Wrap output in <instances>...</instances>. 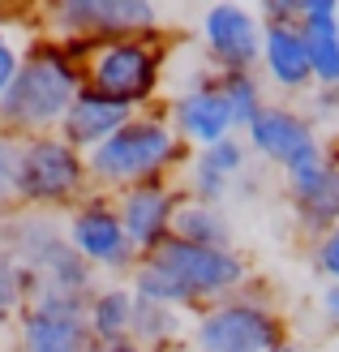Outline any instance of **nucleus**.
<instances>
[{
	"instance_id": "14",
	"label": "nucleus",
	"mask_w": 339,
	"mask_h": 352,
	"mask_svg": "<svg viewBox=\"0 0 339 352\" xmlns=\"http://www.w3.org/2000/svg\"><path fill=\"white\" fill-rule=\"evenodd\" d=\"M133 116H138L133 108H124V103H116V99H108V95H99L95 86H82L78 99H74V108L65 112V120H61L56 133H61L74 151L91 155L95 146L108 142L112 133H120Z\"/></svg>"
},
{
	"instance_id": "24",
	"label": "nucleus",
	"mask_w": 339,
	"mask_h": 352,
	"mask_svg": "<svg viewBox=\"0 0 339 352\" xmlns=\"http://www.w3.org/2000/svg\"><path fill=\"white\" fill-rule=\"evenodd\" d=\"M34 292H39V275L26 271V267H17V262L0 250V318L17 322L22 309L34 301Z\"/></svg>"
},
{
	"instance_id": "12",
	"label": "nucleus",
	"mask_w": 339,
	"mask_h": 352,
	"mask_svg": "<svg viewBox=\"0 0 339 352\" xmlns=\"http://www.w3.org/2000/svg\"><path fill=\"white\" fill-rule=\"evenodd\" d=\"M0 250H5L17 267H26L43 279L69 250H74V245H69V219L61 210L17 206L5 215V245H0Z\"/></svg>"
},
{
	"instance_id": "28",
	"label": "nucleus",
	"mask_w": 339,
	"mask_h": 352,
	"mask_svg": "<svg viewBox=\"0 0 339 352\" xmlns=\"http://www.w3.org/2000/svg\"><path fill=\"white\" fill-rule=\"evenodd\" d=\"M314 267L318 275H327V284H339V228L314 241Z\"/></svg>"
},
{
	"instance_id": "35",
	"label": "nucleus",
	"mask_w": 339,
	"mask_h": 352,
	"mask_svg": "<svg viewBox=\"0 0 339 352\" xmlns=\"http://www.w3.org/2000/svg\"><path fill=\"white\" fill-rule=\"evenodd\" d=\"M0 245H5V215H0Z\"/></svg>"
},
{
	"instance_id": "19",
	"label": "nucleus",
	"mask_w": 339,
	"mask_h": 352,
	"mask_svg": "<svg viewBox=\"0 0 339 352\" xmlns=\"http://www.w3.org/2000/svg\"><path fill=\"white\" fill-rule=\"evenodd\" d=\"M288 206H292V219L300 232H309L314 241L327 236L331 228H339V172L327 164V172L309 189L288 193Z\"/></svg>"
},
{
	"instance_id": "13",
	"label": "nucleus",
	"mask_w": 339,
	"mask_h": 352,
	"mask_svg": "<svg viewBox=\"0 0 339 352\" xmlns=\"http://www.w3.org/2000/svg\"><path fill=\"white\" fill-rule=\"evenodd\" d=\"M185 202V189L181 181H146V185H133V189H120L116 193V210H120V223L129 241L138 245V254L146 258L155 254L159 245L172 236V223H176V210Z\"/></svg>"
},
{
	"instance_id": "33",
	"label": "nucleus",
	"mask_w": 339,
	"mask_h": 352,
	"mask_svg": "<svg viewBox=\"0 0 339 352\" xmlns=\"http://www.w3.org/2000/svg\"><path fill=\"white\" fill-rule=\"evenodd\" d=\"M9 348H13V322L0 318V352H9Z\"/></svg>"
},
{
	"instance_id": "3",
	"label": "nucleus",
	"mask_w": 339,
	"mask_h": 352,
	"mask_svg": "<svg viewBox=\"0 0 339 352\" xmlns=\"http://www.w3.org/2000/svg\"><path fill=\"white\" fill-rule=\"evenodd\" d=\"M189 344L193 352H271L279 344H292V336L271 292L258 279H249V288H241L237 296L193 314Z\"/></svg>"
},
{
	"instance_id": "31",
	"label": "nucleus",
	"mask_w": 339,
	"mask_h": 352,
	"mask_svg": "<svg viewBox=\"0 0 339 352\" xmlns=\"http://www.w3.org/2000/svg\"><path fill=\"white\" fill-rule=\"evenodd\" d=\"M91 352H146V348H138L133 340H124V344H95Z\"/></svg>"
},
{
	"instance_id": "8",
	"label": "nucleus",
	"mask_w": 339,
	"mask_h": 352,
	"mask_svg": "<svg viewBox=\"0 0 339 352\" xmlns=\"http://www.w3.org/2000/svg\"><path fill=\"white\" fill-rule=\"evenodd\" d=\"M69 245L91 262L99 275H124L129 279L133 267L142 262L138 245L129 241L116 210V193H86V198L69 210Z\"/></svg>"
},
{
	"instance_id": "4",
	"label": "nucleus",
	"mask_w": 339,
	"mask_h": 352,
	"mask_svg": "<svg viewBox=\"0 0 339 352\" xmlns=\"http://www.w3.org/2000/svg\"><path fill=\"white\" fill-rule=\"evenodd\" d=\"M86 193H95L86 155L74 151L61 133L22 138V160H17V206L34 210H61L69 215Z\"/></svg>"
},
{
	"instance_id": "10",
	"label": "nucleus",
	"mask_w": 339,
	"mask_h": 352,
	"mask_svg": "<svg viewBox=\"0 0 339 352\" xmlns=\"http://www.w3.org/2000/svg\"><path fill=\"white\" fill-rule=\"evenodd\" d=\"M262 17L258 9L219 0L202 13V47L215 69H262Z\"/></svg>"
},
{
	"instance_id": "23",
	"label": "nucleus",
	"mask_w": 339,
	"mask_h": 352,
	"mask_svg": "<svg viewBox=\"0 0 339 352\" xmlns=\"http://www.w3.org/2000/svg\"><path fill=\"white\" fill-rule=\"evenodd\" d=\"M129 288H133V296H142V301H155V305H172V309H185V314H193V301H189V292L176 284V279L168 275V271H159L155 262H146L142 258L138 267H133V275H129Z\"/></svg>"
},
{
	"instance_id": "17",
	"label": "nucleus",
	"mask_w": 339,
	"mask_h": 352,
	"mask_svg": "<svg viewBox=\"0 0 339 352\" xmlns=\"http://www.w3.org/2000/svg\"><path fill=\"white\" fill-rule=\"evenodd\" d=\"M133 305L138 296L129 288V279H112V284H99L91 292V305H86V327H91L95 344H124L133 331Z\"/></svg>"
},
{
	"instance_id": "18",
	"label": "nucleus",
	"mask_w": 339,
	"mask_h": 352,
	"mask_svg": "<svg viewBox=\"0 0 339 352\" xmlns=\"http://www.w3.org/2000/svg\"><path fill=\"white\" fill-rule=\"evenodd\" d=\"M39 34H43L39 9H0V99L17 82V74H22V65H26Z\"/></svg>"
},
{
	"instance_id": "7",
	"label": "nucleus",
	"mask_w": 339,
	"mask_h": 352,
	"mask_svg": "<svg viewBox=\"0 0 339 352\" xmlns=\"http://www.w3.org/2000/svg\"><path fill=\"white\" fill-rule=\"evenodd\" d=\"M146 262H155L159 271H168L176 284L189 292L193 314L215 305V301L237 296L241 288H249V279H254L241 250H210V245H189L181 236H168L155 254H146Z\"/></svg>"
},
{
	"instance_id": "5",
	"label": "nucleus",
	"mask_w": 339,
	"mask_h": 352,
	"mask_svg": "<svg viewBox=\"0 0 339 352\" xmlns=\"http://www.w3.org/2000/svg\"><path fill=\"white\" fill-rule=\"evenodd\" d=\"M164 65H168V39L159 34H142V39H120L103 43L91 69H86V86H95L99 95H108L133 112L155 108L159 86H164Z\"/></svg>"
},
{
	"instance_id": "21",
	"label": "nucleus",
	"mask_w": 339,
	"mask_h": 352,
	"mask_svg": "<svg viewBox=\"0 0 339 352\" xmlns=\"http://www.w3.org/2000/svg\"><path fill=\"white\" fill-rule=\"evenodd\" d=\"M189 322H193V318H185V309L155 305V301H142V296H138L129 340H133L138 348H146V352H159V348H168V344H181Z\"/></svg>"
},
{
	"instance_id": "26",
	"label": "nucleus",
	"mask_w": 339,
	"mask_h": 352,
	"mask_svg": "<svg viewBox=\"0 0 339 352\" xmlns=\"http://www.w3.org/2000/svg\"><path fill=\"white\" fill-rule=\"evenodd\" d=\"M198 155H206V164H215L223 176H232V181H241L249 172V142L241 133H232V138H223V142H215L210 151H198Z\"/></svg>"
},
{
	"instance_id": "15",
	"label": "nucleus",
	"mask_w": 339,
	"mask_h": 352,
	"mask_svg": "<svg viewBox=\"0 0 339 352\" xmlns=\"http://www.w3.org/2000/svg\"><path fill=\"white\" fill-rule=\"evenodd\" d=\"M91 327L86 314H56V309H22L13 322V352H91Z\"/></svg>"
},
{
	"instance_id": "29",
	"label": "nucleus",
	"mask_w": 339,
	"mask_h": 352,
	"mask_svg": "<svg viewBox=\"0 0 339 352\" xmlns=\"http://www.w3.org/2000/svg\"><path fill=\"white\" fill-rule=\"evenodd\" d=\"M300 9H305V0H262L258 17L262 26H300Z\"/></svg>"
},
{
	"instance_id": "6",
	"label": "nucleus",
	"mask_w": 339,
	"mask_h": 352,
	"mask_svg": "<svg viewBox=\"0 0 339 352\" xmlns=\"http://www.w3.org/2000/svg\"><path fill=\"white\" fill-rule=\"evenodd\" d=\"M39 22L47 34L91 39L99 47L164 30L155 0H52V5L39 9Z\"/></svg>"
},
{
	"instance_id": "16",
	"label": "nucleus",
	"mask_w": 339,
	"mask_h": 352,
	"mask_svg": "<svg viewBox=\"0 0 339 352\" xmlns=\"http://www.w3.org/2000/svg\"><path fill=\"white\" fill-rule=\"evenodd\" d=\"M262 74L283 95H309L318 82H314L305 30L300 26H266L262 30Z\"/></svg>"
},
{
	"instance_id": "25",
	"label": "nucleus",
	"mask_w": 339,
	"mask_h": 352,
	"mask_svg": "<svg viewBox=\"0 0 339 352\" xmlns=\"http://www.w3.org/2000/svg\"><path fill=\"white\" fill-rule=\"evenodd\" d=\"M17 160H22V138L0 129V215L17 210Z\"/></svg>"
},
{
	"instance_id": "22",
	"label": "nucleus",
	"mask_w": 339,
	"mask_h": 352,
	"mask_svg": "<svg viewBox=\"0 0 339 352\" xmlns=\"http://www.w3.org/2000/svg\"><path fill=\"white\" fill-rule=\"evenodd\" d=\"M219 82V91L228 99V108H232V120H237V133H245L254 120L262 116L266 108V95H262V78L254 74V69H219L215 74Z\"/></svg>"
},
{
	"instance_id": "9",
	"label": "nucleus",
	"mask_w": 339,
	"mask_h": 352,
	"mask_svg": "<svg viewBox=\"0 0 339 352\" xmlns=\"http://www.w3.org/2000/svg\"><path fill=\"white\" fill-rule=\"evenodd\" d=\"M245 142H249V155H258L262 164H271L279 172L327 160L322 129L309 120L305 108H292V103H266L262 116L245 129Z\"/></svg>"
},
{
	"instance_id": "34",
	"label": "nucleus",
	"mask_w": 339,
	"mask_h": 352,
	"mask_svg": "<svg viewBox=\"0 0 339 352\" xmlns=\"http://www.w3.org/2000/svg\"><path fill=\"white\" fill-rule=\"evenodd\" d=\"M271 352H300V344H279V348H271Z\"/></svg>"
},
{
	"instance_id": "1",
	"label": "nucleus",
	"mask_w": 339,
	"mask_h": 352,
	"mask_svg": "<svg viewBox=\"0 0 339 352\" xmlns=\"http://www.w3.org/2000/svg\"><path fill=\"white\" fill-rule=\"evenodd\" d=\"M99 43L91 39H61V34H39L22 65L9 95L0 99V129L17 138H43L56 133L65 112L74 108L78 91L86 86V69Z\"/></svg>"
},
{
	"instance_id": "2",
	"label": "nucleus",
	"mask_w": 339,
	"mask_h": 352,
	"mask_svg": "<svg viewBox=\"0 0 339 352\" xmlns=\"http://www.w3.org/2000/svg\"><path fill=\"white\" fill-rule=\"evenodd\" d=\"M189 164V146L172 129L168 108H146L138 112L120 133H112L103 146L86 155L91 185L99 193H120L146 181H172V172Z\"/></svg>"
},
{
	"instance_id": "20",
	"label": "nucleus",
	"mask_w": 339,
	"mask_h": 352,
	"mask_svg": "<svg viewBox=\"0 0 339 352\" xmlns=\"http://www.w3.org/2000/svg\"><path fill=\"white\" fill-rule=\"evenodd\" d=\"M172 236H181L189 245H210V250H237V232H232V215L223 206H210L198 198H185L181 210H176Z\"/></svg>"
},
{
	"instance_id": "27",
	"label": "nucleus",
	"mask_w": 339,
	"mask_h": 352,
	"mask_svg": "<svg viewBox=\"0 0 339 352\" xmlns=\"http://www.w3.org/2000/svg\"><path fill=\"white\" fill-rule=\"evenodd\" d=\"M309 120H314V125L318 129H331V133H339V86H314V91H309Z\"/></svg>"
},
{
	"instance_id": "32",
	"label": "nucleus",
	"mask_w": 339,
	"mask_h": 352,
	"mask_svg": "<svg viewBox=\"0 0 339 352\" xmlns=\"http://www.w3.org/2000/svg\"><path fill=\"white\" fill-rule=\"evenodd\" d=\"M327 164L339 172V133H331V138H327Z\"/></svg>"
},
{
	"instance_id": "11",
	"label": "nucleus",
	"mask_w": 339,
	"mask_h": 352,
	"mask_svg": "<svg viewBox=\"0 0 339 352\" xmlns=\"http://www.w3.org/2000/svg\"><path fill=\"white\" fill-rule=\"evenodd\" d=\"M215 74H219V69L198 74L193 86H185V91L168 103L172 129L181 133V142L189 151H210L215 142H223V138L237 133V120H232V108H228Z\"/></svg>"
},
{
	"instance_id": "30",
	"label": "nucleus",
	"mask_w": 339,
	"mask_h": 352,
	"mask_svg": "<svg viewBox=\"0 0 339 352\" xmlns=\"http://www.w3.org/2000/svg\"><path fill=\"white\" fill-rule=\"evenodd\" d=\"M318 305H322V318L331 327H339V284H327L322 296H318Z\"/></svg>"
}]
</instances>
